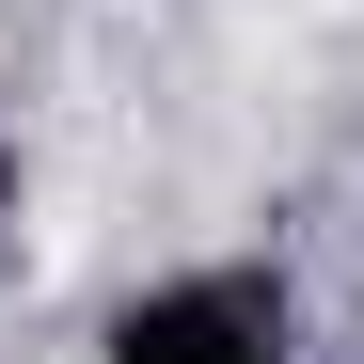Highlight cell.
I'll return each mask as SVG.
<instances>
[{
	"instance_id": "1",
	"label": "cell",
	"mask_w": 364,
	"mask_h": 364,
	"mask_svg": "<svg viewBox=\"0 0 364 364\" xmlns=\"http://www.w3.org/2000/svg\"><path fill=\"white\" fill-rule=\"evenodd\" d=\"M111 364H285V285L254 269H174L111 317Z\"/></svg>"
}]
</instances>
